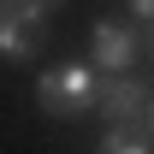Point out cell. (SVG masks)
I'll use <instances>...</instances> for the list:
<instances>
[{"instance_id": "1", "label": "cell", "mask_w": 154, "mask_h": 154, "mask_svg": "<svg viewBox=\"0 0 154 154\" xmlns=\"http://www.w3.org/2000/svg\"><path fill=\"white\" fill-rule=\"evenodd\" d=\"M95 95H101V71L89 59H65L54 71L36 77V107L48 119H77V113H95Z\"/></svg>"}, {"instance_id": "2", "label": "cell", "mask_w": 154, "mask_h": 154, "mask_svg": "<svg viewBox=\"0 0 154 154\" xmlns=\"http://www.w3.org/2000/svg\"><path fill=\"white\" fill-rule=\"evenodd\" d=\"M48 6L36 0H6L0 6V59L6 65H30L42 54V42H48Z\"/></svg>"}, {"instance_id": "3", "label": "cell", "mask_w": 154, "mask_h": 154, "mask_svg": "<svg viewBox=\"0 0 154 154\" xmlns=\"http://www.w3.org/2000/svg\"><path fill=\"white\" fill-rule=\"evenodd\" d=\"M136 59H142V30L131 18H95V30H89V65L101 77H125V71H136Z\"/></svg>"}, {"instance_id": "4", "label": "cell", "mask_w": 154, "mask_h": 154, "mask_svg": "<svg viewBox=\"0 0 154 154\" xmlns=\"http://www.w3.org/2000/svg\"><path fill=\"white\" fill-rule=\"evenodd\" d=\"M154 107V89H148V77H101V95H95V113L107 119V125H119V131H131V125H142Z\"/></svg>"}, {"instance_id": "5", "label": "cell", "mask_w": 154, "mask_h": 154, "mask_svg": "<svg viewBox=\"0 0 154 154\" xmlns=\"http://www.w3.org/2000/svg\"><path fill=\"white\" fill-rule=\"evenodd\" d=\"M95 154H154V148H148L136 131H119V125H107V131H101V142H95Z\"/></svg>"}, {"instance_id": "6", "label": "cell", "mask_w": 154, "mask_h": 154, "mask_svg": "<svg viewBox=\"0 0 154 154\" xmlns=\"http://www.w3.org/2000/svg\"><path fill=\"white\" fill-rule=\"evenodd\" d=\"M125 18L136 30H154V0H125Z\"/></svg>"}, {"instance_id": "7", "label": "cell", "mask_w": 154, "mask_h": 154, "mask_svg": "<svg viewBox=\"0 0 154 154\" xmlns=\"http://www.w3.org/2000/svg\"><path fill=\"white\" fill-rule=\"evenodd\" d=\"M142 54H148V59H154V30H142Z\"/></svg>"}, {"instance_id": "8", "label": "cell", "mask_w": 154, "mask_h": 154, "mask_svg": "<svg viewBox=\"0 0 154 154\" xmlns=\"http://www.w3.org/2000/svg\"><path fill=\"white\" fill-rule=\"evenodd\" d=\"M36 6H48V12H59V6H65V0H36Z\"/></svg>"}, {"instance_id": "9", "label": "cell", "mask_w": 154, "mask_h": 154, "mask_svg": "<svg viewBox=\"0 0 154 154\" xmlns=\"http://www.w3.org/2000/svg\"><path fill=\"white\" fill-rule=\"evenodd\" d=\"M142 125H148V136H154V107H148V119H142Z\"/></svg>"}, {"instance_id": "10", "label": "cell", "mask_w": 154, "mask_h": 154, "mask_svg": "<svg viewBox=\"0 0 154 154\" xmlns=\"http://www.w3.org/2000/svg\"><path fill=\"white\" fill-rule=\"evenodd\" d=\"M0 6H6V0H0Z\"/></svg>"}]
</instances>
